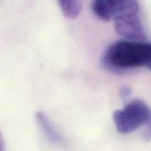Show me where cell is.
Masks as SVG:
<instances>
[{"mask_svg":"<svg viewBox=\"0 0 151 151\" xmlns=\"http://www.w3.org/2000/svg\"><path fill=\"white\" fill-rule=\"evenodd\" d=\"M137 4L139 0H92L91 9L99 19L110 22Z\"/></svg>","mask_w":151,"mask_h":151,"instance_id":"277c9868","label":"cell"},{"mask_svg":"<svg viewBox=\"0 0 151 151\" xmlns=\"http://www.w3.org/2000/svg\"><path fill=\"white\" fill-rule=\"evenodd\" d=\"M63 16L68 19H75L81 12V0H57Z\"/></svg>","mask_w":151,"mask_h":151,"instance_id":"8992f818","label":"cell"},{"mask_svg":"<svg viewBox=\"0 0 151 151\" xmlns=\"http://www.w3.org/2000/svg\"><path fill=\"white\" fill-rule=\"evenodd\" d=\"M116 34L122 39L145 41L147 39L140 18L139 4L123 12L113 20Z\"/></svg>","mask_w":151,"mask_h":151,"instance_id":"3957f363","label":"cell"},{"mask_svg":"<svg viewBox=\"0 0 151 151\" xmlns=\"http://www.w3.org/2000/svg\"><path fill=\"white\" fill-rule=\"evenodd\" d=\"M0 151H5V145L1 131H0Z\"/></svg>","mask_w":151,"mask_h":151,"instance_id":"9c48e42d","label":"cell"},{"mask_svg":"<svg viewBox=\"0 0 151 151\" xmlns=\"http://www.w3.org/2000/svg\"><path fill=\"white\" fill-rule=\"evenodd\" d=\"M146 67L148 68V69L151 71V58H150V60H149V62H148V63H147V66H146Z\"/></svg>","mask_w":151,"mask_h":151,"instance_id":"30bf717a","label":"cell"},{"mask_svg":"<svg viewBox=\"0 0 151 151\" xmlns=\"http://www.w3.org/2000/svg\"><path fill=\"white\" fill-rule=\"evenodd\" d=\"M150 118L151 109L145 102L139 99L132 100L113 114L116 130L122 134L134 132L145 125Z\"/></svg>","mask_w":151,"mask_h":151,"instance_id":"7a4b0ae2","label":"cell"},{"mask_svg":"<svg viewBox=\"0 0 151 151\" xmlns=\"http://www.w3.org/2000/svg\"><path fill=\"white\" fill-rule=\"evenodd\" d=\"M35 119L43 134L50 142L57 145H65L64 139L56 130L45 114L41 111L37 112L35 114Z\"/></svg>","mask_w":151,"mask_h":151,"instance_id":"5b68a950","label":"cell"},{"mask_svg":"<svg viewBox=\"0 0 151 151\" xmlns=\"http://www.w3.org/2000/svg\"><path fill=\"white\" fill-rule=\"evenodd\" d=\"M131 94V88L128 86H124L121 87L119 90V97L122 99H127L128 97H130Z\"/></svg>","mask_w":151,"mask_h":151,"instance_id":"ba28073f","label":"cell"},{"mask_svg":"<svg viewBox=\"0 0 151 151\" xmlns=\"http://www.w3.org/2000/svg\"><path fill=\"white\" fill-rule=\"evenodd\" d=\"M144 130L142 132V139L145 142H148L151 141V118L144 125Z\"/></svg>","mask_w":151,"mask_h":151,"instance_id":"52a82bcc","label":"cell"},{"mask_svg":"<svg viewBox=\"0 0 151 151\" xmlns=\"http://www.w3.org/2000/svg\"><path fill=\"white\" fill-rule=\"evenodd\" d=\"M151 58V43L122 39L111 44L102 57L106 70L124 74L134 68L146 66Z\"/></svg>","mask_w":151,"mask_h":151,"instance_id":"6da1fadb","label":"cell"}]
</instances>
